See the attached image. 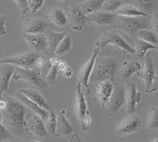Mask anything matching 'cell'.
<instances>
[{
    "label": "cell",
    "mask_w": 158,
    "mask_h": 142,
    "mask_svg": "<svg viewBox=\"0 0 158 142\" xmlns=\"http://www.w3.org/2000/svg\"><path fill=\"white\" fill-rule=\"evenodd\" d=\"M101 51L99 50L98 49L94 48L93 53H92L91 56L89 59L88 61L82 67H81V70L79 72L78 74V83H81L82 87L85 90L86 95H89L90 92L89 88V78L91 76V74L94 70V65H95L96 61H97V58L98 54L100 53Z\"/></svg>",
    "instance_id": "11"
},
{
    "label": "cell",
    "mask_w": 158,
    "mask_h": 142,
    "mask_svg": "<svg viewBox=\"0 0 158 142\" xmlns=\"http://www.w3.org/2000/svg\"><path fill=\"white\" fill-rule=\"evenodd\" d=\"M138 33V39H141L144 42L158 47V36L153 31L150 29H142L139 31Z\"/></svg>",
    "instance_id": "31"
},
{
    "label": "cell",
    "mask_w": 158,
    "mask_h": 142,
    "mask_svg": "<svg viewBox=\"0 0 158 142\" xmlns=\"http://www.w3.org/2000/svg\"><path fill=\"white\" fill-rule=\"evenodd\" d=\"M117 15L112 13L98 11L92 15H86V25L103 26V25H114Z\"/></svg>",
    "instance_id": "15"
},
{
    "label": "cell",
    "mask_w": 158,
    "mask_h": 142,
    "mask_svg": "<svg viewBox=\"0 0 158 142\" xmlns=\"http://www.w3.org/2000/svg\"><path fill=\"white\" fill-rule=\"evenodd\" d=\"M114 87L115 86H114L113 83L109 80L97 83L96 94H97V99L102 107H106L108 101L112 95Z\"/></svg>",
    "instance_id": "19"
},
{
    "label": "cell",
    "mask_w": 158,
    "mask_h": 142,
    "mask_svg": "<svg viewBox=\"0 0 158 142\" xmlns=\"http://www.w3.org/2000/svg\"><path fill=\"white\" fill-rule=\"evenodd\" d=\"M48 18L52 23L58 26H66L68 24L66 12L57 6H51L48 11Z\"/></svg>",
    "instance_id": "25"
},
{
    "label": "cell",
    "mask_w": 158,
    "mask_h": 142,
    "mask_svg": "<svg viewBox=\"0 0 158 142\" xmlns=\"http://www.w3.org/2000/svg\"><path fill=\"white\" fill-rule=\"evenodd\" d=\"M115 14L118 16L129 17V18H138V17L146 18L148 16V14L144 10L131 4H123Z\"/></svg>",
    "instance_id": "24"
},
{
    "label": "cell",
    "mask_w": 158,
    "mask_h": 142,
    "mask_svg": "<svg viewBox=\"0 0 158 142\" xmlns=\"http://www.w3.org/2000/svg\"><path fill=\"white\" fill-rule=\"evenodd\" d=\"M108 45H111L118 50L123 55L131 54L135 56V48L129 45L127 42L114 30L104 32L98 40L96 42L95 48L100 51L104 50Z\"/></svg>",
    "instance_id": "3"
},
{
    "label": "cell",
    "mask_w": 158,
    "mask_h": 142,
    "mask_svg": "<svg viewBox=\"0 0 158 142\" xmlns=\"http://www.w3.org/2000/svg\"><path fill=\"white\" fill-rule=\"evenodd\" d=\"M68 67V64H67L66 62L62 61V60H60V61L59 62V64H58V69H59V72H62V73H63L65 71L67 70Z\"/></svg>",
    "instance_id": "42"
},
{
    "label": "cell",
    "mask_w": 158,
    "mask_h": 142,
    "mask_svg": "<svg viewBox=\"0 0 158 142\" xmlns=\"http://www.w3.org/2000/svg\"><path fill=\"white\" fill-rule=\"evenodd\" d=\"M57 135L58 137H65L72 139L73 140L78 137H77V133L74 132L70 121L67 119L66 109H62L58 115Z\"/></svg>",
    "instance_id": "13"
},
{
    "label": "cell",
    "mask_w": 158,
    "mask_h": 142,
    "mask_svg": "<svg viewBox=\"0 0 158 142\" xmlns=\"http://www.w3.org/2000/svg\"><path fill=\"white\" fill-rule=\"evenodd\" d=\"M151 25L154 30V33L158 36V11L154 12L151 16Z\"/></svg>",
    "instance_id": "38"
},
{
    "label": "cell",
    "mask_w": 158,
    "mask_h": 142,
    "mask_svg": "<svg viewBox=\"0 0 158 142\" xmlns=\"http://www.w3.org/2000/svg\"><path fill=\"white\" fill-rule=\"evenodd\" d=\"M39 56V52L31 50L17 56H9L0 60V64H8L15 68L32 69H34L35 61Z\"/></svg>",
    "instance_id": "8"
},
{
    "label": "cell",
    "mask_w": 158,
    "mask_h": 142,
    "mask_svg": "<svg viewBox=\"0 0 158 142\" xmlns=\"http://www.w3.org/2000/svg\"><path fill=\"white\" fill-rule=\"evenodd\" d=\"M146 131L149 133L158 131V107H153L149 110Z\"/></svg>",
    "instance_id": "29"
},
{
    "label": "cell",
    "mask_w": 158,
    "mask_h": 142,
    "mask_svg": "<svg viewBox=\"0 0 158 142\" xmlns=\"http://www.w3.org/2000/svg\"><path fill=\"white\" fill-rule=\"evenodd\" d=\"M15 71V67L8 64H0V88L3 93H6L9 83Z\"/></svg>",
    "instance_id": "22"
},
{
    "label": "cell",
    "mask_w": 158,
    "mask_h": 142,
    "mask_svg": "<svg viewBox=\"0 0 158 142\" xmlns=\"http://www.w3.org/2000/svg\"><path fill=\"white\" fill-rule=\"evenodd\" d=\"M12 79L14 81L22 80L25 83L40 87L45 88L48 87V83L45 79L41 76L39 71L36 69H26L21 68H15V73Z\"/></svg>",
    "instance_id": "7"
},
{
    "label": "cell",
    "mask_w": 158,
    "mask_h": 142,
    "mask_svg": "<svg viewBox=\"0 0 158 142\" xmlns=\"http://www.w3.org/2000/svg\"><path fill=\"white\" fill-rule=\"evenodd\" d=\"M151 49H158V47L144 42L141 39H137L135 43V57L138 60L145 59L146 56V52Z\"/></svg>",
    "instance_id": "28"
},
{
    "label": "cell",
    "mask_w": 158,
    "mask_h": 142,
    "mask_svg": "<svg viewBox=\"0 0 158 142\" xmlns=\"http://www.w3.org/2000/svg\"><path fill=\"white\" fill-rule=\"evenodd\" d=\"M8 136H9V132L6 126L2 124H0V142H3L6 140Z\"/></svg>",
    "instance_id": "39"
},
{
    "label": "cell",
    "mask_w": 158,
    "mask_h": 142,
    "mask_svg": "<svg viewBox=\"0 0 158 142\" xmlns=\"http://www.w3.org/2000/svg\"><path fill=\"white\" fill-rule=\"evenodd\" d=\"M3 92L2 91V90H1V88H0V99H2V97H3Z\"/></svg>",
    "instance_id": "45"
},
{
    "label": "cell",
    "mask_w": 158,
    "mask_h": 142,
    "mask_svg": "<svg viewBox=\"0 0 158 142\" xmlns=\"http://www.w3.org/2000/svg\"><path fill=\"white\" fill-rule=\"evenodd\" d=\"M67 35V33L63 31V32H54V31H49L48 33V48L50 50L52 54H55L58 45L62 40Z\"/></svg>",
    "instance_id": "27"
},
{
    "label": "cell",
    "mask_w": 158,
    "mask_h": 142,
    "mask_svg": "<svg viewBox=\"0 0 158 142\" xmlns=\"http://www.w3.org/2000/svg\"><path fill=\"white\" fill-rule=\"evenodd\" d=\"M15 2L18 6L20 11L22 14H26L29 11V7H28L27 0H15Z\"/></svg>",
    "instance_id": "36"
},
{
    "label": "cell",
    "mask_w": 158,
    "mask_h": 142,
    "mask_svg": "<svg viewBox=\"0 0 158 142\" xmlns=\"http://www.w3.org/2000/svg\"><path fill=\"white\" fill-rule=\"evenodd\" d=\"M6 15L0 14V37L6 36L7 33L6 29Z\"/></svg>",
    "instance_id": "37"
},
{
    "label": "cell",
    "mask_w": 158,
    "mask_h": 142,
    "mask_svg": "<svg viewBox=\"0 0 158 142\" xmlns=\"http://www.w3.org/2000/svg\"><path fill=\"white\" fill-rule=\"evenodd\" d=\"M28 7L30 12L36 13L43 7L44 1V0H27Z\"/></svg>",
    "instance_id": "35"
},
{
    "label": "cell",
    "mask_w": 158,
    "mask_h": 142,
    "mask_svg": "<svg viewBox=\"0 0 158 142\" xmlns=\"http://www.w3.org/2000/svg\"><path fill=\"white\" fill-rule=\"evenodd\" d=\"M22 94H23L24 95H25L29 99L32 101L33 103L37 104L38 106L43 108L44 110H45L48 112H51L52 110V107L50 105L48 104L46 99H44L41 94L37 90L33 88H25V89H21L19 91Z\"/></svg>",
    "instance_id": "21"
},
{
    "label": "cell",
    "mask_w": 158,
    "mask_h": 142,
    "mask_svg": "<svg viewBox=\"0 0 158 142\" xmlns=\"http://www.w3.org/2000/svg\"><path fill=\"white\" fill-rule=\"evenodd\" d=\"M3 98L6 101V108L2 112V125L14 130L20 131L25 129V115L27 109L25 105L21 103L17 98L8 95L6 93L3 94Z\"/></svg>",
    "instance_id": "1"
},
{
    "label": "cell",
    "mask_w": 158,
    "mask_h": 142,
    "mask_svg": "<svg viewBox=\"0 0 158 142\" xmlns=\"http://www.w3.org/2000/svg\"><path fill=\"white\" fill-rule=\"evenodd\" d=\"M104 1V0H85L78 2L77 4L85 15H89L101 11Z\"/></svg>",
    "instance_id": "26"
},
{
    "label": "cell",
    "mask_w": 158,
    "mask_h": 142,
    "mask_svg": "<svg viewBox=\"0 0 158 142\" xmlns=\"http://www.w3.org/2000/svg\"><path fill=\"white\" fill-rule=\"evenodd\" d=\"M73 76H74V70L70 67H68L67 70L63 72V77L66 79H70Z\"/></svg>",
    "instance_id": "41"
},
{
    "label": "cell",
    "mask_w": 158,
    "mask_h": 142,
    "mask_svg": "<svg viewBox=\"0 0 158 142\" xmlns=\"http://www.w3.org/2000/svg\"><path fill=\"white\" fill-rule=\"evenodd\" d=\"M114 26L116 29L125 32L130 37H133L135 33L142 29H149L152 28L151 21L146 18H129L117 15Z\"/></svg>",
    "instance_id": "4"
},
{
    "label": "cell",
    "mask_w": 158,
    "mask_h": 142,
    "mask_svg": "<svg viewBox=\"0 0 158 142\" xmlns=\"http://www.w3.org/2000/svg\"><path fill=\"white\" fill-rule=\"evenodd\" d=\"M156 91H158V72H156V75H155L154 79L153 81V84H152L150 90L147 92V94L154 93Z\"/></svg>",
    "instance_id": "40"
},
{
    "label": "cell",
    "mask_w": 158,
    "mask_h": 142,
    "mask_svg": "<svg viewBox=\"0 0 158 142\" xmlns=\"http://www.w3.org/2000/svg\"><path fill=\"white\" fill-rule=\"evenodd\" d=\"M22 37L32 51L37 52H41L47 49L48 46L47 36H45L44 33L27 34V33H22Z\"/></svg>",
    "instance_id": "17"
},
{
    "label": "cell",
    "mask_w": 158,
    "mask_h": 142,
    "mask_svg": "<svg viewBox=\"0 0 158 142\" xmlns=\"http://www.w3.org/2000/svg\"><path fill=\"white\" fill-rule=\"evenodd\" d=\"M58 74H59V69H58V64H55L52 65V69L48 72L46 77L44 78L46 83L48 85H52L54 86L56 84V81L57 79Z\"/></svg>",
    "instance_id": "34"
},
{
    "label": "cell",
    "mask_w": 158,
    "mask_h": 142,
    "mask_svg": "<svg viewBox=\"0 0 158 142\" xmlns=\"http://www.w3.org/2000/svg\"><path fill=\"white\" fill-rule=\"evenodd\" d=\"M32 142H41V141H40V140H32Z\"/></svg>",
    "instance_id": "47"
},
{
    "label": "cell",
    "mask_w": 158,
    "mask_h": 142,
    "mask_svg": "<svg viewBox=\"0 0 158 142\" xmlns=\"http://www.w3.org/2000/svg\"><path fill=\"white\" fill-rule=\"evenodd\" d=\"M77 138H78V137H77ZM77 140H77V142H82V141H81V139H80V140H77Z\"/></svg>",
    "instance_id": "48"
},
{
    "label": "cell",
    "mask_w": 158,
    "mask_h": 142,
    "mask_svg": "<svg viewBox=\"0 0 158 142\" xmlns=\"http://www.w3.org/2000/svg\"><path fill=\"white\" fill-rule=\"evenodd\" d=\"M126 102V87L120 84L115 85L112 95L106 106L107 114L110 117L115 115L125 105Z\"/></svg>",
    "instance_id": "9"
},
{
    "label": "cell",
    "mask_w": 158,
    "mask_h": 142,
    "mask_svg": "<svg viewBox=\"0 0 158 142\" xmlns=\"http://www.w3.org/2000/svg\"><path fill=\"white\" fill-rule=\"evenodd\" d=\"M141 119L138 114H130L118 123L115 127L114 134L117 137H127L136 133L141 128Z\"/></svg>",
    "instance_id": "10"
},
{
    "label": "cell",
    "mask_w": 158,
    "mask_h": 142,
    "mask_svg": "<svg viewBox=\"0 0 158 142\" xmlns=\"http://www.w3.org/2000/svg\"><path fill=\"white\" fill-rule=\"evenodd\" d=\"M151 142H158V137H156V138L155 139V140H152V141H151Z\"/></svg>",
    "instance_id": "46"
},
{
    "label": "cell",
    "mask_w": 158,
    "mask_h": 142,
    "mask_svg": "<svg viewBox=\"0 0 158 142\" xmlns=\"http://www.w3.org/2000/svg\"><path fill=\"white\" fill-rule=\"evenodd\" d=\"M77 115L78 117L81 130L86 131L91 125V116L88 110L85 94L83 90L82 85L77 83Z\"/></svg>",
    "instance_id": "6"
},
{
    "label": "cell",
    "mask_w": 158,
    "mask_h": 142,
    "mask_svg": "<svg viewBox=\"0 0 158 142\" xmlns=\"http://www.w3.org/2000/svg\"><path fill=\"white\" fill-rule=\"evenodd\" d=\"M2 120H3V118H2V112L0 111V124H2Z\"/></svg>",
    "instance_id": "44"
},
{
    "label": "cell",
    "mask_w": 158,
    "mask_h": 142,
    "mask_svg": "<svg viewBox=\"0 0 158 142\" xmlns=\"http://www.w3.org/2000/svg\"><path fill=\"white\" fill-rule=\"evenodd\" d=\"M72 47V39L70 38V36L67 35L65 37L62 42L59 44L57 49H56V52H55V55L56 56H60L64 55L65 53H67V52L70 50Z\"/></svg>",
    "instance_id": "32"
},
{
    "label": "cell",
    "mask_w": 158,
    "mask_h": 142,
    "mask_svg": "<svg viewBox=\"0 0 158 142\" xmlns=\"http://www.w3.org/2000/svg\"><path fill=\"white\" fill-rule=\"evenodd\" d=\"M141 70L142 67L137 60H124L119 69V77L122 81L127 82L133 75L139 73Z\"/></svg>",
    "instance_id": "20"
},
{
    "label": "cell",
    "mask_w": 158,
    "mask_h": 142,
    "mask_svg": "<svg viewBox=\"0 0 158 142\" xmlns=\"http://www.w3.org/2000/svg\"><path fill=\"white\" fill-rule=\"evenodd\" d=\"M154 64L153 62L152 56L149 54H146L145 57V64L142 70L139 72V76L143 79L146 84V92L147 93L151 88V86L153 84V81L156 75Z\"/></svg>",
    "instance_id": "16"
},
{
    "label": "cell",
    "mask_w": 158,
    "mask_h": 142,
    "mask_svg": "<svg viewBox=\"0 0 158 142\" xmlns=\"http://www.w3.org/2000/svg\"><path fill=\"white\" fill-rule=\"evenodd\" d=\"M47 24L39 18H27L22 23V33L27 34H40L44 33Z\"/></svg>",
    "instance_id": "18"
},
{
    "label": "cell",
    "mask_w": 158,
    "mask_h": 142,
    "mask_svg": "<svg viewBox=\"0 0 158 142\" xmlns=\"http://www.w3.org/2000/svg\"><path fill=\"white\" fill-rule=\"evenodd\" d=\"M16 98L21 102V103H22L25 105V107L28 108V109L30 110L31 111L34 112L36 115L40 116L44 122L47 121L48 118L49 116V112L44 110L43 108H41L40 106H38L37 104L33 103L32 101H31L30 99H28L26 96L24 95L23 94H22L21 92H18V93L17 94Z\"/></svg>",
    "instance_id": "23"
},
{
    "label": "cell",
    "mask_w": 158,
    "mask_h": 142,
    "mask_svg": "<svg viewBox=\"0 0 158 142\" xmlns=\"http://www.w3.org/2000/svg\"><path fill=\"white\" fill-rule=\"evenodd\" d=\"M122 5V1H118V0H104L101 11L115 14Z\"/></svg>",
    "instance_id": "33"
},
{
    "label": "cell",
    "mask_w": 158,
    "mask_h": 142,
    "mask_svg": "<svg viewBox=\"0 0 158 142\" xmlns=\"http://www.w3.org/2000/svg\"><path fill=\"white\" fill-rule=\"evenodd\" d=\"M63 2L67 9L66 15L70 28L77 32H81L86 25V15L75 2L66 1Z\"/></svg>",
    "instance_id": "5"
},
{
    "label": "cell",
    "mask_w": 158,
    "mask_h": 142,
    "mask_svg": "<svg viewBox=\"0 0 158 142\" xmlns=\"http://www.w3.org/2000/svg\"><path fill=\"white\" fill-rule=\"evenodd\" d=\"M117 72V63L112 57H103L96 61L89 83H99L109 80L113 83Z\"/></svg>",
    "instance_id": "2"
},
{
    "label": "cell",
    "mask_w": 158,
    "mask_h": 142,
    "mask_svg": "<svg viewBox=\"0 0 158 142\" xmlns=\"http://www.w3.org/2000/svg\"><path fill=\"white\" fill-rule=\"evenodd\" d=\"M57 124H58V116L56 115V113L55 110H52L49 112V116L48 118L47 121L45 122V126L46 130L48 134L58 137L57 135Z\"/></svg>",
    "instance_id": "30"
},
{
    "label": "cell",
    "mask_w": 158,
    "mask_h": 142,
    "mask_svg": "<svg viewBox=\"0 0 158 142\" xmlns=\"http://www.w3.org/2000/svg\"><path fill=\"white\" fill-rule=\"evenodd\" d=\"M142 95L138 91L137 86L133 82H129L126 86V99H127V110L128 114L135 113L138 104L142 101Z\"/></svg>",
    "instance_id": "12"
},
{
    "label": "cell",
    "mask_w": 158,
    "mask_h": 142,
    "mask_svg": "<svg viewBox=\"0 0 158 142\" xmlns=\"http://www.w3.org/2000/svg\"><path fill=\"white\" fill-rule=\"evenodd\" d=\"M3 142H13V141H11V140H5V141Z\"/></svg>",
    "instance_id": "49"
},
{
    "label": "cell",
    "mask_w": 158,
    "mask_h": 142,
    "mask_svg": "<svg viewBox=\"0 0 158 142\" xmlns=\"http://www.w3.org/2000/svg\"><path fill=\"white\" fill-rule=\"evenodd\" d=\"M25 130L30 134L36 135L37 137H47L48 135V133L46 130V126H45V122L36 114L26 121L25 125Z\"/></svg>",
    "instance_id": "14"
},
{
    "label": "cell",
    "mask_w": 158,
    "mask_h": 142,
    "mask_svg": "<svg viewBox=\"0 0 158 142\" xmlns=\"http://www.w3.org/2000/svg\"><path fill=\"white\" fill-rule=\"evenodd\" d=\"M6 105H7L6 101V99L3 97L2 99H0V111H3L6 108Z\"/></svg>",
    "instance_id": "43"
}]
</instances>
